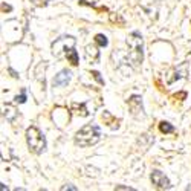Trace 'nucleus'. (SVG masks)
<instances>
[{
    "instance_id": "6",
    "label": "nucleus",
    "mask_w": 191,
    "mask_h": 191,
    "mask_svg": "<svg viewBox=\"0 0 191 191\" xmlns=\"http://www.w3.org/2000/svg\"><path fill=\"white\" fill-rule=\"evenodd\" d=\"M129 107H130V110H132V113L135 115V116H138V115H142V112H144V109H142V98L141 97H132L129 101Z\"/></svg>"
},
{
    "instance_id": "4",
    "label": "nucleus",
    "mask_w": 191,
    "mask_h": 191,
    "mask_svg": "<svg viewBox=\"0 0 191 191\" xmlns=\"http://www.w3.org/2000/svg\"><path fill=\"white\" fill-rule=\"evenodd\" d=\"M74 47H75V38H74V37H70V35H67V37H60L58 40H55V41L52 43V54H54L57 58H61V57L66 58L67 52H69L70 49H74Z\"/></svg>"
},
{
    "instance_id": "12",
    "label": "nucleus",
    "mask_w": 191,
    "mask_h": 191,
    "mask_svg": "<svg viewBox=\"0 0 191 191\" xmlns=\"http://www.w3.org/2000/svg\"><path fill=\"white\" fill-rule=\"evenodd\" d=\"M159 130H161L162 133H173V132H174V127H173L170 123L162 121V123L159 124Z\"/></svg>"
},
{
    "instance_id": "19",
    "label": "nucleus",
    "mask_w": 191,
    "mask_h": 191,
    "mask_svg": "<svg viewBox=\"0 0 191 191\" xmlns=\"http://www.w3.org/2000/svg\"><path fill=\"white\" fill-rule=\"evenodd\" d=\"M188 58H191V54H189V55H188Z\"/></svg>"
},
{
    "instance_id": "14",
    "label": "nucleus",
    "mask_w": 191,
    "mask_h": 191,
    "mask_svg": "<svg viewBox=\"0 0 191 191\" xmlns=\"http://www.w3.org/2000/svg\"><path fill=\"white\" fill-rule=\"evenodd\" d=\"M12 115H17V113H15V110H14L11 106H6V107H5V118L8 119V121H11V123L14 121Z\"/></svg>"
},
{
    "instance_id": "11",
    "label": "nucleus",
    "mask_w": 191,
    "mask_h": 191,
    "mask_svg": "<svg viewBox=\"0 0 191 191\" xmlns=\"http://www.w3.org/2000/svg\"><path fill=\"white\" fill-rule=\"evenodd\" d=\"M66 58L70 61V64L72 66H78V55H77V51H75V47L74 49H70L66 55Z\"/></svg>"
},
{
    "instance_id": "3",
    "label": "nucleus",
    "mask_w": 191,
    "mask_h": 191,
    "mask_svg": "<svg viewBox=\"0 0 191 191\" xmlns=\"http://www.w3.org/2000/svg\"><path fill=\"white\" fill-rule=\"evenodd\" d=\"M26 142H28L29 150L35 154H41L46 150V139L43 133L38 130V127L35 126H31L26 130Z\"/></svg>"
},
{
    "instance_id": "7",
    "label": "nucleus",
    "mask_w": 191,
    "mask_h": 191,
    "mask_svg": "<svg viewBox=\"0 0 191 191\" xmlns=\"http://www.w3.org/2000/svg\"><path fill=\"white\" fill-rule=\"evenodd\" d=\"M70 75H72V74H70L69 72V70H61V72L54 78V84L55 86H66L69 81H70Z\"/></svg>"
},
{
    "instance_id": "8",
    "label": "nucleus",
    "mask_w": 191,
    "mask_h": 191,
    "mask_svg": "<svg viewBox=\"0 0 191 191\" xmlns=\"http://www.w3.org/2000/svg\"><path fill=\"white\" fill-rule=\"evenodd\" d=\"M98 57H100V51L97 49V46L89 44V46L86 47V58H87L89 61L95 63V61L98 60Z\"/></svg>"
},
{
    "instance_id": "15",
    "label": "nucleus",
    "mask_w": 191,
    "mask_h": 191,
    "mask_svg": "<svg viewBox=\"0 0 191 191\" xmlns=\"http://www.w3.org/2000/svg\"><path fill=\"white\" fill-rule=\"evenodd\" d=\"M47 2H49V0H32V3H34L35 6H46Z\"/></svg>"
},
{
    "instance_id": "5",
    "label": "nucleus",
    "mask_w": 191,
    "mask_h": 191,
    "mask_svg": "<svg viewBox=\"0 0 191 191\" xmlns=\"http://www.w3.org/2000/svg\"><path fill=\"white\" fill-rule=\"evenodd\" d=\"M151 182L158 189H165V188H170V180L165 177L164 173H161L159 170H154L151 173Z\"/></svg>"
},
{
    "instance_id": "16",
    "label": "nucleus",
    "mask_w": 191,
    "mask_h": 191,
    "mask_svg": "<svg viewBox=\"0 0 191 191\" xmlns=\"http://www.w3.org/2000/svg\"><path fill=\"white\" fill-rule=\"evenodd\" d=\"M25 101H26V95H25V92H23L20 97L15 98V103H20V104H21V103H25Z\"/></svg>"
},
{
    "instance_id": "1",
    "label": "nucleus",
    "mask_w": 191,
    "mask_h": 191,
    "mask_svg": "<svg viewBox=\"0 0 191 191\" xmlns=\"http://www.w3.org/2000/svg\"><path fill=\"white\" fill-rule=\"evenodd\" d=\"M100 138H101L100 129L97 126H93V124H87L81 130L77 132V135H75V144L80 145V147H90V145L97 144V142L100 141Z\"/></svg>"
},
{
    "instance_id": "2",
    "label": "nucleus",
    "mask_w": 191,
    "mask_h": 191,
    "mask_svg": "<svg viewBox=\"0 0 191 191\" xmlns=\"http://www.w3.org/2000/svg\"><path fill=\"white\" fill-rule=\"evenodd\" d=\"M127 47H129V60L133 67H138L142 63L144 52H142V37L138 32H132L127 38Z\"/></svg>"
},
{
    "instance_id": "17",
    "label": "nucleus",
    "mask_w": 191,
    "mask_h": 191,
    "mask_svg": "<svg viewBox=\"0 0 191 191\" xmlns=\"http://www.w3.org/2000/svg\"><path fill=\"white\" fill-rule=\"evenodd\" d=\"M90 75H93V77H95V80H98V83H100V84H104V81L101 80V77H100V74H98V72H92Z\"/></svg>"
},
{
    "instance_id": "10",
    "label": "nucleus",
    "mask_w": 191,
    "mask_h": 191,
    "mask_svg": "<svg viewBox=\"0 0 191 191\" xmlns=\"http://www.w3.org/2000/svg\"><path fill=\"white\" fill-rule=\"evenodd\" d=\"M72 110H75L74 113L81 115V116H87V115H89V112L86 110V106H84V104H77V103H74V104H72Z\"/></svg>"
},
{
    "instance_id": "18",
    "label": "nucleus",
    "mask_w": 191,
    "mask_h": 191,
    "mask_svg": "<svg viewBox=\"0 0 191 191\" xmlns=\"http://www.w3.org/2000/svg\"><path fill=\"white\" fill-rule=\"evenodd\" d=\"M61 189H77L75 186H70V185H67V186H63Z\"/></svg>"
},
{
    "instance_id": "13",
    "label": "nucleus",
    "mask_w": 191,
    "mask_h": 191,
    "mask_svg": "<svg viewBox=\"0 0 191 191\" xmlns=\"http://www.w3.org/2000/svg\"><path fill=\"white\" fill-rule=\"evenodd\" d=\"M95 43H97V44H100L101 47H106V46L109 44V41H107V37H106V35H103V34H98L97 37H95Z\"/></svg>"
},
{
    "instance_id": "9",
    "label": "nucleus",
    "mask_w": 191,
    "mask_h": 191,
    "mask_svg": "<svg viewBox=\"0 0 191 191\" xmlns=\"http://www.w3.org/2000/svg\"><path fill=\"white\" fill-rule=\"evenodd\" d=\"M101 118H103V121H104L109 127H112V129H118V126H119V119L113 118L109 112H104Z\"/></svg>"
}]
</instances>
